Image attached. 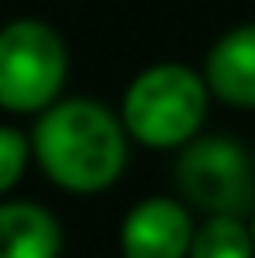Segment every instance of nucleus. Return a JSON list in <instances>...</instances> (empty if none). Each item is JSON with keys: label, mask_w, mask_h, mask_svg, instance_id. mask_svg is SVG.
Here are the masks:
<instances>
[{"label": "nucleus", "mask_w": 255, "mask_h": 258, "mask_svg": "<svg viewBox=\"0 0 255 258\" xmlns=\"http://www.w3.org/2000/svg\"><path fill=\"white\" fill-rule=\"evenodd\" d=\"M177 191L207 217H251L255 157L233 135H199L177 150Z\"/></svg>", "instance_id": "4"}, {"label": "nucleus", "mask_w": 255, "mask_h": 258, "mask_svg": "<svg viewBox=\"0 0 255 258\" xmlns=\"http://www.w3.org/2000/svg\"><path fill=\"white\" fill-rule=\"evenodd\" d=\"M188 258H255L248 217H207L195 225Z\"/></svg>", "instance_id": "8"}, {"label": "nucleus", "mask_w": 255, "mask_h": 258, "mask_svg": "<svg viewBox=\"0 0 255 258\" xmlns=\"http://www.w3.org/2000/svg\"><path fill=\"white\" fill-rule=\"evenodd\" d=\"M251 157H255V150H251Z\"/></svg>", "instance_id": "11"}, {"label": "nucleus", "mask_w": 255, "mask_h": 258, "mask_svg": "<svg viewBox=\"0 0 255 258\" xmlns=\"http://www.w3.org/2000/svg\"><path fill=\"white\" fill-rule=\"evenodd\" d=\"M210 101L214 97H210L203 71L180 60H162V64L143 68L128 83L117 112L135 146L184 150L191 139L203 135Z\"/></svg>", "instance_id": "2"}, {"label": "nucleus", "mask_w": 255, "mask_h": 258, "mask_svg": "<svg viewBox=\"0 0 255 258\" xmlns=\"http://www.w3.org/2000/svg\"><path fill=\"white\" fill-rule=\"evenodd\" d=\"M203 79L214 101L229 109H255V19L225 30L207 49Z\"/></svg>", "instance_id": "6"}, {"label": "nucleus", "mask_w": 255, "mask_h": 258, "mask_svg": "<svg viewBox=\"0 0 255 258\" xmlns=\"http://www.w3.org/2000/svg\"><path fill=\"white\" fill-rule=\"evenodd\" d=\"M64 232L45 206L0 199V258H60Z\"/></svg>", "instance_id": "7"}, {"label": "nucleus", "mask_w": 255, "mask_h": 258, "mask_svg": "<svg viewBox=\"0 0 255 258\" xmlns=\"http://www.w3.org/2000/svg\"><path fill=\"white\" fill-rule=\"evenodd\" d=\"M34 165L68 195H101L124 176L131 135L117 109L94 97H60L30 127Z\"/></svg>", "instance_id": "1"}, {"label": "nucleus", "mask_w": 255, "mask_h": 258, "mask_svg": "<svg viewBox=\"0 0 255 258\" xmlns=\"http://www.w3.org/2000/svg\"><path fill=\"white\" fill-rule=\"evenodd\" d=\"M72 56L60 30L38 15L0 26V109L12 116H41L64 97Z\"/></svg>", "instance_id": "3"}, {"label": "nucleus", "mask_w": 255, "mask_h": 258, "mask_svg": "<svg viewBox=\"0 0 255 258\" xmlns=\"http://www.w3.org/2000/svg\"><path fill=\"white\" fill-rule=\"evenodd\" d=\"M34 161L30 135L12 123H0V199L19 187V180L26 176V165Z\"/></svg>", "instance_id": "9"}, {"label": "nucleus", "mask_w": 255, "mask_h": 258, "mask_svg": "<svg viewBox=\"0 0 255 258\" xmlns=\"http://www.w3.org/2000/svg\"><path fill=\"white\" fill-rule=\"evenodd\" d=\"M248 225H251V239H255V213H251V217H248Z\"/></svg>", "instance_id": "10"}, {"label": "nucleus", "mask_w": 255, "mask_h": 258, "mask_svg": "<svg viewBox=\"0 0 255 258\" xmlns=\"http://www.w3.org/2000/svg\"><path fill=\"white\" fill-rule=\"evenodd\" d=\"M191 239H195L191 206L169 195H150L135 202L120 221L124 258H188Z\"/></svg>", "instance_id": "5"}]
</instances>
